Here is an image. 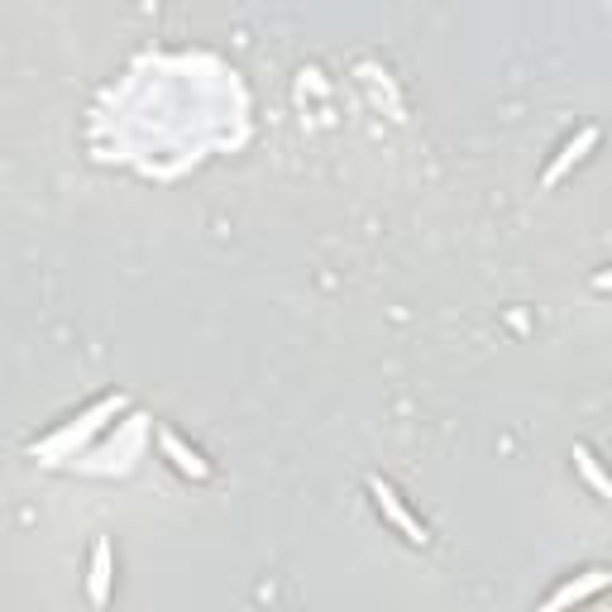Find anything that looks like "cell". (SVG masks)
Masks as SVG:
<instances>
[{
    "label": "cell",
    "mask_w": 612,
    "mask_h": 612,
    "mask_svg": "<svg viewBox=\"0 0 612 612\" xmlns=\"http://www.w3.org/2000/svg\"><path fill=\"white\" fill-rule=\"evenodd\" d=\"M120 407H125V397H120V393H115V397H101V402H96L91 412H82L77 421H72V426H63V431H58L53 440H44V445H34V455H44L48 464H58V459H63L67 450H72V445H82L87 436H96V431L106 426V416H115Z\"/></svg>",
    "instance_id": "cell-1"
},
{
    "label": "cell",
    "mask_w": 612,
    "mask_h": 612,
    "mask_svg": "<svg viewBox=\"0 0 612 612\" xmlns=\"http://www.w3.org/2000/svg\"><path fill=\"white\" fill-rule=\"evenodd\" d=\"M369 493H373V503H378V512H383V517H388V522H393L397 531H402V536L412 541V546H426V541H431V536H426V526L416 522V517L407 512V507H402V498L393 493V483L369 479Z\"/></svg>",
    "instance_id": "cell-2"
},
{
    "label": "cell",
    "mask_w": 612,
    "mask_h": 612,
    "mask_svg": "<svg viewBox=\"0 0 612 612\" xmlns=\"http://www.w3.org/2000/svg\"><path fill=\"white\" fill-rule=\"evenodd\" d=\"M593 149H598V125H584V130H579V134H574V139L565 144V149H560V158H555V163L546 168L541 187H560V177H565L569 168H574V163H584V158H589Z\"/></svg>",
    "instance_id": "cell-3"
},
{
    "label": "cell",
    "mask_w": 612,
    "mask_h": 612,
    "mask_svg": "<svg viewBox=\"0 0 612 612\" xmlns=\"http://www.w3.org/2000/svg\"><path fill=\"white\" fill-rule=\"evenodd\" d=\"M110 579H115V555H110L106 536H96V546H91V579H87V593L96 608L110 603Z\"/></svg>",
    "instance_id": "cell-4"
},
{
    "label": "cell",
    "mask_w": 612,
    "mask_h": 612,
    "mask_svg": "<svg viewBox=\"0 0 612 612\" xmlns=\"http://www.w3.org/2000/svg\"><path fill=\"white\" fill-rule=\"evenodd\" d=\"M608 569H589V574H584V579H574V584H565V589H555L546 598V603H541V608H569V603H584V598H593V593H603L608 589Z\"/></svg>",
    "instance_id": "cell-5"
},
{
    "label": "cell",
    "mask_w": 612,
    "mask_h": 612,
    "mask_svg": "<svg viewBox=\"0 0 612 612\" xmlns=\"http://www.w3.org/2000/svg\"><path fill=\"white\" fill-rule=\"evenodd\" d=\"M158 445H163V455L173 459V464L182 469V474H187V479H211V464H206L197 450H187V445H182L173 431H163V436H158Z\"/></svg>",
    "instance_id": "cell-6"
},
{
    "label": "cell",
    "mask_w": 612,
    "mask_h": 612,
    "mask_svg": "<svg viewBox=\"0 0 612 612\" xmlns=\"http://www.w3.org/2000/svg\"><path fill=\"white\" fill-rule=\"evenodd\" d=\"M574 464H579V474L589 479V488L598 498H608V479H603V469H598V455H593L589 445H574Z\"/></svg>",
    "instance_id": "cell-7"
}]
</instances>
